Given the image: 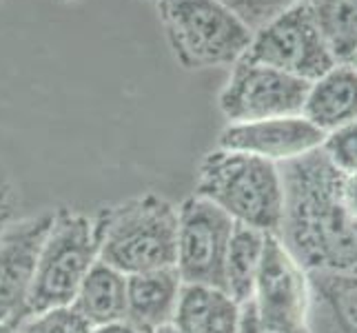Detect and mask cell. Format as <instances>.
<instances>
[{"label":"cell","instance_id":"6da1fadb","mask_svg":"<svg viewBox=\"0 0 357 333\" xmlns=\"http://www.w3.org/2000/svg\"><path fill=\"white\" fill-rule=\"evenodd\" d=\"M284 207L278 238L306 271L357 274V220L344 200V174L322 149L280 165Z\"/></svg>","mask_w":357,"mask_h":333},{"label":"cell","instance_id":"7a4b0ae2","mask_svg":"<svg viewBox=\"0 0 357 333\" xmlns=\"http://www.w3.org/2000/svg\"><path fill=\"white\" fill-rule=\"evenodd\" d=\"M98 260L125 276L176 265L178 207L158 193H142L105 207L93 218Z\"/></svg>","mask_w":357,"mask_h":333},{"label":"cell","instance_id":"3957f363","mask_svg":"<svg viewBox=\"0 0 357 333\" xmlns=\"http://www.w3.org/2000/svg\"><path fill=\"white\" fill-rule=\"evenodd\" d=\"M195 193L222 209L236 225L278 236L284 207L280 165L218 147L202 158Z\"/></svg>","mask_w":357,"mask_h":333},{"label":"cell","instance_id":"277c9868","mask_svg":"<svg viewBox=\"0 0 357 333\" xmlns=\"http://www.w3.org/2000/svg\"><path fill=\"white\" fill-rule=\"evenodd\" d=\"M169 45L184 69L233 67L253 34L220 0H155Z\"/></svg>","mask_w":357,"mask_h":333},{"label":"cell","instance_id":"5b68a950","mask_svg":"<svg viewBox=\"0 0 357 333\" xmlns=\"http://www.w3.org/2000/svg\"><path fill=\"white\" fill-rule=\"evenodd\" d=\"M98 262L93 218L60 209L47 231L29 293V313L69 306Z\"/></svg>","mask_w":357,"mask_h":333},{"label":"cell","instance_id":"8992f818","mask_svg":"<svg viewBox=\"0 0 357 333\" xmlns=\"http://www.w3.org/2000/svg\"><path fill=\"white\" fill-rule=\"evenodd\" d=\"M242 60L280 69L306 82L317 80L337 65L317 29L306 0H300L273 22H268L264 29L255 31Z\"/></svg>","mask_w":357,"mask_h":333},{"label":"cell","instance_id":"52a82bcc","mask_svg":"<svg viewBox=\"0 0 357 333\" xmlns=\"http://www.w3.org/2000/svg\"><path fill=\"white\" fill-rule=\"evenodd\" d=\"M236 229L222 209L193 193L178 207L176 269L184 285L225 289V262Z\"/></svg>","mask_w":357,"mask_h":333},{"label":"cell","instance_id":"ba28073f","mask_svg":"<svg viewBox=\"0 0 357 333\" xmlns=\"http://www.w3.org/2000/svg\"><path fill=\"white\" fill-rule=\"evenodd\" d=\"M309 84L273 67L240 63L218 96V105L229 125L302 114Z\"/></svg>","mask_w":357,"mask_h":333},{"label":"cell","instance_id":"9c48e42d","mask_svg":"<svg viewBox=\"0 0 357 333\" xmlns=\"http://www.w3.org/2000/svg\"><path fill=\"white\" fill-rule=\"evenodd\" d=\"M257 323L282 331H309V271L278 236H266L251 300Z\"/></svg>","mask_w":357,"mask_h":333},{"label":"cell","instance_id":"30bf717a","mask_svg":"<svg viewBox=\"0 0 357 333\" xmlns=\"http://www.w3.org/2000/svg\"><path fill=\"white\" fill-rule=\"evenodd\" d=\"M56 212L18 218L0 233V325L18 327L29 316V293Z\"/></svg>","mask_w":357,"mask_h":333},{"label":"cell","instance_id":"8fae6325","mask_svg":"<svg viewBox=\"0 0 357 333\" xmlns=\"http://www.w3.org/2000/svg\"><path fill=\"white\" fill-rule=\"evenodd\" d=\"M326 135L302 114L227 125L218 138L220 149L240 151L284 165L322 149Z\"/></svg>","mask_w":357,"mask_h":333},{"label":"cell","instance_id":"7c38bea8","mask_svg":"<svg viewBox=\"0 0 357 333\" xmlns=\"http://www.w3.org/2000/svg\"><path fill=\"white\" fill-rule=\"evenodd\" d=\"M176 267L127 276V323L138 333H155L171 325L182 291Z\"/></svg>","mask_w":357,"mask_h":333},{"label":"cell","instance_id":"4fadbf2b","mask_svg":"<svg viewBox=\"0 0 357 333\" xmlns=\"http://www.w3.org/2000/svg\"><path fill=\"white\" fill-rule=\"evenodd\" d=\"M309 333H357V274L309 271Z\"/></svg>","mask_w":357,"mask_h":333},{"label":"cell","instance_id":"5bb4252c","mask_svg":"<svg viewBox=\"0 0 357 333\" xmlns=\"http://www.w3.org/2000/svg\"><path fill=\"white\" fill-rule=\"evenodd\" d=\"M302 116L324 135L357 120V69L337 63L309 84Z\"/></svg>","mask_w":357,"mask_h":333},{"label":"cell","instance_id":"9a60e30c","mask_svg":"<svg viewBox=\"0 0 357 333\" xmlns=\"http://www.w3.org/2000/svg\"><path fill=\"white\" fill-rule=\"evenodd\" d=\"M242 304L220 287L182 285L171 325L178 333H240Z\"/></svg>","mask_w":357,"mask_h":333},{"label":"cell","instance_id":"2e32d148","mask_svg":"<svg viewBox=\"0 0 357 333\" xmlns=\"http://www.w3.org/2000/svg\"><path fill=\"white\" fill-rule=\"evenodd\" d=\"M71 306L91 327L120 323L127 318V276L98 260L82 280Z\"/></svg>","mask_w":357,"mask_h":333},{"label":"cell","instance_id":"e0dca14e","mask_svg":"<svg viewBox=\"0 0 357 333\" xmlns=\"http://www.w3.org/2000/svg\"><path fill=\"white\" fill-rule=\"evenodd\" d=\"M266 236L271 233L246 225H236L233 229L225 262V291L240 304H246L253 295Z\"/></svg>","mask_w":357,"mask_h":333},{"label":"cell","instance_id":"ac0fdd59","mask_svg":"<svg viewBox=\"0 0 357 333\" xmlns=\"http://www.w3.org/2000/svg\"><path fill=\"white\" fill-rule=\"evenodd\" d=\"M335 63H351L357 52V0H306Z\"/></svg>","mask_w":357,"mask_h":333},{"label":"cell","instance_id":"d6986e66","mask_svg":"<svg viewBox=\"0 0 357 333\" xmlns=\"http://www.w3.org/2000/svg\"><path fill=\"white\" fill-rule=\"evenodd\" d=\"M16 333H91V325L69 304L29 313L20 320Z\"/></svg>","mask_w":357,"mask_h":333},{"label":"cell","instance_id":"ffe728a7","mask_svg":"<svg viewBox=\"0 0 357 333\" xmlns=\"http://www.w3.org/2000/svg\"><path fill=\"white\" fill-rule=\"evenodd\" d=\"M251 34L264 29L268 22L289 11L300 0H220Z\"/></svg>","mask_w":357,"mask_h":333},{"label":"cell","instance_id":"44dd1931","mask_svg":"<svg viewBox=\"0 0 357 333\" xmlns=\"http://www.w3.org/2000/svg\"><path fill=\"white\" fill-rule=\"evenodd\" d=\"M322 151L344 176H357V120L337 131L326 133Z\"/></svg>","mask_w":357,"mask_h":333},{"label":"cell","instance_id":"7402d4cb","mask_svg":"<svg viewBox=\"0 0 357 333\" xmlns=\"http://www.w3.org/2000/svg\"><path fill=\"white\" fill-rule=\"evenodd\" d=\"M20 193L14 178L0 163V233H3L11 222L18 220Z\"/></svg>","mask_w":357,"mask_h":333},{"label":"cell","instance_id":"603a6c76","mask_svg":"<svg viewBox=\"0 0 357 333\" xmlns=\"http://www.w3.org/2000/svg\"><path fill=\"white\" fill-rule=\"evenodd\" d=\"M240 333H309V331H282V329H271L257 323V318L249 304H242V316H240Z\"/></svg>","mask_w":357,"mask_h":333},{"label":"cell","instance_id":"cb8c5ba5","mask_svg":"<svg viewBox=\"0 0 357 333\" xmlns=\"http://www.w3.org/2000/svg\"><path fill=\"white\" fill-rule=\"evenodd\" d=\"M344 200H347L349 212L357 220V176H344Z\"/></svg>","mask_w":357,"mask_h":333},{"label":"cell","instance_id":"d4e9b609","mask_svg":"<svg viewBox=\"0 0 357 333\" xmlns=\"http://www.w3.org/2000/svg\"><path fill=\"white\" fill-rule=\"evenodd\" d=\"M91 333H138L127 320H120V323L112 325H100V327H91Z\"/></svg>","mask_w":357,"mask_h":333},{"label":"cell","instance_id":"484cf974","mask_svg":"<svg viewBox=\"0 0 357 333\" xmlns=\"http://www.w3.org/2000/svg\"><path fill=\"white\" fill-rule=\"evenodd\" d=\"M0 333H16L14 325H0Z\"/></svg>","mask_w":357,"mask_h":333},{"label":"cell","instance_id":"4316f807","mask_svg":"<svg viewBox=\"0 0 357 333\" xmlns=\"http://www.w3.org/2000/svg\"><path fill=\"white\" fill-rule=\"evenodd\" d=\"M349 65H353V67L357 69V52H355V56L351 58V63H349Z\"/></svg>","mask_w":357,"mask_h":333}]
</instances>
